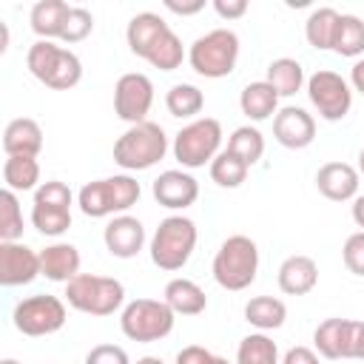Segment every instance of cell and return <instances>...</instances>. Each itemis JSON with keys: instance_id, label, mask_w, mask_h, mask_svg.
I'll use <instances>...</instances> for the list:
<instances>
[{"instance_id": "1", "label": "cell", "mask_w": 364, "mask_h": 364, "mask_svg": "<svg viewBox=\"0 0 364 364\" xmlns=\"http://www.w3.org/2000/svg\"><path fill=\"white\" fill-rule=\"evenodd\" d=\"M136 199H139V182L134 176H128V173H117V176L85 182L80 188V193H77L80 210L85 216H91V219L122 213L131 205H136Z\"/></svg>"}, {"instance_id": "2", "label": "cell", "mask_w": 364, "mask_h": 364, "mask_svg": "<svg viewBox=\"0 0 364 364\" xmlns=\"http://www.w3.org/2000/svg\"><path fill=\"white\" fill-rule=\"evenodd\" d=\"M259 247L250 236H228L213 256V279L225 290H245L256 282Z\"/></svg>"}, {"instance_id": "3", "label": "cell", "mask_w": 364, "mask_h": 364, "mask_svg": "<svg viewBox=\"0 0 364 364\" xmlns=\"http://www.w3.org/2000/svg\"><path fill=\"white\" fill-rule=\"evenodd\" d=\"M28 71L54 91H68L82 80V63L74 51L54 46L51 40H37L26 54Z\"/></svg>"}, {"instance_id": "4", "label": "cell", "mask_w": 364, "mask_h": 364, "mask_svg": "<svg viewBox=\"0 0 364 364\" xmlns=\"http://www.w3.org/2000/svg\"><path fill=\"white\" fill-rule=\"evenodd\" d=\"M168 151V136L162 125L145 119L139 125H131L117 142H114V162L125 171H145L154 168Z\"/></svg>"}, {"instance_id": "5", "label": "cell", "mask_w": 364, "mask_h": 364, "mask_svg": "<svg viewBox=\"0 0 364 364\" xmlns=\"http://www.w3.org/2000/svg\"><path fill=\"white\" fill-rule=\"evenodd\" d=\"M239 60V37L230 28H213L191 43L188 63L199 77L219 80L236 68Z\"/></svg>"}, {"instance_id": "6", "label": "cell", "mask_w": 364, "mask_h": 364, "mask_svg": "<svg viewBox=\"0 0 364 364\" xmlns=\"http://www.w3.org/2000/svg\"><path fill=\"white\" fill-rule=\"evenodd\" d=\"M196 225L188 216H168L151 239V262L159 270H179L196 247Z\"/></svg>"}, {"instance_id": "7", "label": "cell", "mask_w": 364, "mask_h": 364, "mask_svg": "<svg viewBox=\"0 0 364 364\" xmlns=\"http://www.w3.org/2000/svg\"><path fill=\"white\" fill-rule=\"evenodd\" d=\"M65 299L74 310L88 313V316H111L114 310L122 307L125 301V287L122 282L111 276H94V273H80L65 284Z\"/></svg>"}, {"instance_id": "8", "label": "cell", "mask_w": 364, "mask_h": 364, "mask_svg": "<svg viewBox=\"0 0 364 364\" xmlns=\"http://www.w3.org/2000/svg\"><path fill=\"white\" fill-rule=\"evenodd\" d=\"M173 316L176 313L159 299H134L125 304V310L119 316V327H122L125 338L151 344V341L165 338L173 330Z\"/></svg>"}, {"instance_id": "9", "label": "cell", "mask_w": 364, "mask_h": 364, "mask_svg": "<svg viewBox=\"0 0 364 364\" xmlns=\"http://www.w3.org/2000/svg\"><path fill=\"white\" fill-rule=\"evenodd\" d=\"M222 145V125L213 117H202L179 128L173 136V156L182 168H205V162H213Z\"/></svg>"}, {"instance_id": "10", "label": "cell", "mask_w": 364, "mask_h": 364, "mask_svg": "<svg viewBox=\"0 0 364 364\" xmlns=\"http://www.w3.org/2000/svg\"><path fill=\"white\" fill-rule=\"evenodd\" d=\"M71 191L60 179H48L34 191L31 205V225L43 236H60L71 228Z\"/></svg>"}, {"instance_id": "11", "label": "cell", "mask_w": 364, "mask_h": 364, "mask_svg": "<svg viewBox=\"0 0 364 364\" xmlns=\"http://www.w3.org/2000/svg\"><path fill=\"white\" fill-rule=\"evenodd\" d=\"M11 318L23 336H51V333L63 330V324H65V304L57 296L37 293V296L17 301Z\"/></svg>"}, {"instance_id": "12", "label": "cell", "mask_w": 364, "mask_h": 364, "mask_svg": "<svg viewBox=\"0 0 364 364\" xmlns=\"http://www.w3.org/2000/svg\"><path fill=\"white\" fill-rule=\"evenodd\" d=\"M307 97H310L313 108L318 111V117L327 122L344 119L350 105H353V91H350L347 80L336 71H327V68H318L316 74H310Z\"/></svg>"}, {"instance_id": "13", "label": "cell", "mask_w": 364, "mask_h": 364, "mask_svg": "<svg viewBox=\"0 0 364 364\" xmlns=\"http://www.w3.org/2000/svg\"><path fill=\"white\" fill-rule=\"evenodd\" d=\"M154 105V82L139 74V71H131V74H122L114 85V114L131 125H139L145 122L148 111Z\"/></svg>"}, {"instance_id": "14", "label": "cell", "mask_w": 364, "mask_h": 364, "mask_svg": "<svg viewBox=\"0 0 364 364\" xmlns=\"http://www.w3.org/2000/svg\"><path fill=\"white\" fill-rule=\"evenodd\" d=\"M40 276V253L23 242H0V284L17 287Z\"/></svg>"}, {"instance_id": "15", "label": "cell", "mask_w": 364, "mask_h": 364, "mask_svg": "<svg viewBox=\"0 0 364 364\" xmlns=\"http://www.w3.org/2000/svg\"><path fill=\"white\" fill-rule=\"evenodd\" d=\"M273 136L284 148H293V151L307 148L316 136V119L299 105H284L273 117Z\"/></svg>"}, {"instance_id": "16", "label": "cell", "mask_w": 364, "mask_h": 364, "mask_svg": "<svg viewBox=\"0 0 364 364\" xmlns=\"http://www.w3.org/2000/svg\"><path fill=\"white\" fill-rule=\"evenodd\" d=\"M154 199L162 205V208H171V210H185L196 202L199 196V182L185 173V171H162L156 179H154Z\"/></svg>"}, {"instance_id": "17", "label": "cell", "mask_w": 364, "mask_h": 364, "mask_svg": "<svg viewBox=\"0 0 364 364\" xmlns=\"http://www.w3.org/2000/svg\"><path fill=\"white\" fill-rule=\"evenodd\" d=\"M102 239H105V247L111 256L117 259H134L142 245H145V228L136 216H128V213H119L114 216L105 230H102Z\"/></svg>"}, {"instance_id": "18", "label": "cell", "mask_w": 364, "mask_h": 364, "mask_svg": "<svg viewBox=\"0 0 364 364\" xmlns=\"http://www.w3.org/2000/svg\"><path fill=\"white\" fill-rule=\"evenodd\" d=\"M355 324L353 318H327L316 327L313 344L318 355L324 358H353V338H355Z\"/></svg>"}, {"instance_id": "19", "label": "cell", "mask_w": 364, "mask_h": 364, "mask_svg": "<svg viewBox=\"0 0 364 364\" xmlns=\"http://www.w3.org/2000/svg\"><path fill=\"white\" fill-rule=\"evenodd\" d=\"M316 188L330 202H347L358 193V171L347 162H327L316 173Z\"/></svg>"}, {"instance_id": "20", "label": "cell", "mask_w": 364, "mask_h": 364, "mask_svg": "<svg viewBox=\"0 0 364 364\" xmlns=\"http://www.w3.org/2000/svg\"><path fill=\"white\" fill-rule=\"evenodd\" d=\"M168 31H171V26H168L159 14H154V11H139V14L131 17V23H128V28H125V40H128V48H131L136 57L148 60V54L154 51V46H156Z\"/></svg>"}, {"instance_id": "21", "label": "cell", "mask_w": 364, "mask_h": 364, "mask_svg": "<svg viewBox=\"0 0 364 364\" xmlns=\"http://www.w3.org/2000/svg\"><path fill=\"white\" fill-rule=\"evenodd\" d=\"M40 276L51 282L68 284L80 276V250L68 242H54L46 250H40Z\"/></svg>"}, {"instance_id": "22", "label": "cell", "mask_w": 364, "mask_h": 364, "mask_svg": "<svg viewBox=\"0 0 364 364\" xmlns=\"http://www.w3.org/2000/svg\"><path fill=\"white\" fill-rule=\"evenodd\" d=\"M3 151L6 156H37L43 151V128L28 117L11 119L3 131Z\"/></svg>"}, {"instance_id": "23", "label": "cell", "mask_w": 364, "mask_h": 364, "mask_svg": "<svg viewBox=\"0 0 364 364\" xmlns=\"http://www.w3.org/2000/svg\"><path fill=\"white\" fill-rule=\"evenodd\" d=\"M318 282V264L310 256H287L279 264V287L287 296H304Z\"/></svg>"}, {"instance_id": "24", "label": "cell", "mask_w": 364, "mask_h": 364, "mask_svg": "<svg viewBox=\"0 0 364 364\" xmlns=\"http://www.w3.org/2000/svg\"><path fill=\"white\" fill-rule=\"evenodd\" d=\"M68 14H71V6L65 0H40L31 6L28 23L40 40H54V37H63Z\"/></svg>"}, {"instance_id": "25", "label": "cell", "mask_w": 364, "mask_h": 364, "mask_svg": "<svg viewBox=\"0 0 364 364\" xmlns=\"http://www.w3.org/2000/svg\"><path fill=\"white\" fill-rule=\"evenodd\" d=\"M176 316H199L208 307L205 290L191 282V279H171L165 284V299H162Z\"/></svg>"}, {"instance_id": "26", "label": "cell", "mask_w": 364, "mask_h": 364, "mask_svg": "<svg viewBox=\"0 0 364 364\" xmlns=\"http://www.w3.org/2000/svg\"><path fill=\"white\" fill-rule=\"evenodd\" d=\"M239 105H242V114L262 122L267 117H276V105H279V94L273 91V85L267 80H259V82H247L239 94Z\"/></svg>"}, {"instance_id": "27", "label": "cell", "mask_w": 364, "mask_h": 364, "mask_svg": "<svg viewBox=\"0 0 364 364\" xmlns=\"http://www.w3.org/2000/svg\"><path fill=\"white\" fill-rule=\"evenodd\" d=\"M245 318L259 330H279L287 318V307L276 296H256L245 304Z\"/></svg>"}, {"instance_id": "28", "label": "cell", "mask_w": 364, "mask_h": 364, "mask_svg": "<svg viewBox=\"0 0 364 364\" xmlns=\"http://www.w3.org/2000/svg\"><path fill=\"white\" fill-rule=\"evenodd\" d=\"M338 11L330 9V6H321V9H313L307 23H304V37L313 48L318 51H327L333 48V37H336V26H338Z\"/></svg>"}, {"instance_id": "29", "label": "cell", "mask_w": 364, "mask_h": 364, "mask_svg": "<svg viewBox=\"0 0 364 364\" xmlns=\"http://www.w3.org/2000/svg\"><path fill=\"white\" fill-rule=\"evenodd\" d=\"M267 82L279 97H293L304 85V68L293 57H279L267 65Z\"/></svg>"}, {"instance_id": "30", "label": "cell", "mask_w": 364, "mask_h": 364, "mask_svg": "<svg viewBox=\"0 0 364 364\" xmlns=\"http://www.w3.org/2000/svg\"><path fill=\"white\" fill-rule=\"evenodd\" d=\"M3 182L9 191H31L40 182V162L37 156H6L3 162Z\"/></svg>"}, {"instance_id": "31", "label": "cell", "mask_w": 364, "mask_h": 364, "mask_svg": "<svg viewBox=\"0 0 364 364\" xmlns=\"http://www.w3.org/2000/svg\"><path fill=\"white\" fill-rule=\"evenodd\" d=\"M341 57H358L364 54V23L355 14H341L338 26H336V37H333V48Z\"/></svg>"}, {"instance_id": "32", "label": "cell", "mask_w": 364, "mask_h": 364, "mask_svg": "<svg viewBox=\"0 0 364 364\" xmlns=\"http://www.w3.org/2000/svg\"><path fill=\"white\" fill-rule=\"evenodd\" d=\"M165 105H168L171 117L191 119V117H196L205 108V94L196 85H191V82H176L165 94Z\"/></svg>"}, {"instance_id": "33", "label": "cell", "mask_w": 364, "mask_h": 364, "mask_svg": "<svg viewBox=\"0 0 364 364\" xmlns=\"http://www.w3.org/2000/svg\"><path fill=\"white\" fill-rule=\"evenodd\" d=\"M236 364H282L279 361V347L264 333H250L239 341Z\"/></svg>"}, {"instance_id": "34", "label": "cell", "mask_w": 364, "mask_h": 364, "mask_svg": "<svg viewBox=\"0 0 364 364\" xmlns=\"http://www.w3.org/2000/svg\"><path fill=\"white\" fill-rule=\"evenodd\" d=\"M228 151L236 154V156L250 168V165H256V162L262 159V154H264V136H262L259 128H253V125H242V128H236V131L230 134V139H228Z\"/></svg>"}, {"instance_id": "35", "label": "cell", "mask_w": 364, "mask_h": 364, "mask_svg": "<svg viewBox=\"0 0 364 364\" xmlns=\"http://www.w3.org/2000/svg\"><path fill=\"white\" fill-rule=\"evenodd\" d=\"M245 176H247V165L236 154H230L228 148L219 151L216 159L210 162V179L219 188H239L245 182Z\"/></svg>"}, {"instance_id": "36", "label": "cell", "mask_w": 364, "mask_h": 364, "mask_svg": "<svg viewBox=\"0 0 364 364\" xmlns=\"http://www.w3.org/2000/svg\"><path fill=\"white\" fill-rule=\"evenodd\" d=\"M23 236V210L17 193L3 188L0 191V242H20Z\"/></svg>"}, {"instance_id": "37", "label": "cell", "mask_w": 364, "mask_h": 364, "mask_svg": "<svg viewBox=\"0 0 364 364\" xmlns=\"http://www.w3.org/2000/svg\"><path fill=\"white\" fill-rule=\"evenodd\" d=\"M182 60H185V48H182V40H179L173 31H168V34L154 46V51L148 54V63H151L154 68H159V71H173V68L182 65Z\"/></svg>"}, {"instance_id": "38", "label": "cell", "mask_w": 364, "mask_h": 364, "mask_svg": "<svg viewBox=\"0 0 364 364\" xmlns=\"http://www.w3.org/2000/svg\"><path fill=\"white\" fill-rule=\"evenodd\" d=\"M91 31H94V17H91V11L82 9V6H71V14H68V20H65V28H63V37H60V40H65V43H80V40H85Z\"/></svg>"}, {"instance_id": "39", "label": "cell", "mask_w": 364, "mask_h": 364, "mask_svg": "<svg viewBox=\"0 0 364 364\" xmlns=\"http://www.w3.org/2000/svg\"><path fill=\"white\" fill-rule=\"evenodd\" d=\"M341 256H344V264H347V270H350V273L364 276V230L353 233V236L344 242Z\"/></svg>"}, {"instance_id": "40", "label": "cell", "mask_w": 364, "mask_h": 364, "mask_svg": "<svg viewBox=\"0 0 364 364\" xmlns=\"http://www.w3.org/2000/svg\"><path fill=\"white\" fill-rule=\"evenodd\" d=\"M85 364H131L128 361V353L117 344H97L88 350L85 355Z\"/></svg>"}, {"instance_id": "41", "label": "cell", "mask_w": 364, "mask_h": 364, "mask_svg": "<svg viewBox=\"0 0 364 364\" xmlns=\"http://www.w3.org/2000/svg\"><path fill=\"white\" fill-rule=\"evenodd\" d=\"M176 364H230V361L205 350V347H199V344H188L176 353Z\"/></svg>"}, {"instance_id": "42", "label": "cell", "mask_w": 364, "mask_h": 364, "mask_svg": "<svg viewBox=\"0 0 364 364\" xmlns=\"http://www.w3.org/2000/svg\"><path fill=\"white\" fill-rule=\"evenodd\" d=\"M213 11L225 20H236L247 11V0H213Z\"/></svg>"}, {"instance_id": "43", "label": "cell", "mask_w": 364, "mask_h": 364, "mask_svg": "<svg viewBox=\"0 0 364 364\" xmlns=\"http://www.w3.org/2000/svg\"><path fill=\"white\" fill-rule=\"evenodd\" d=\"M282 364H318V355L310 347H290L284 353Z\"/></svg>"}, {"instance_id": "44", "label": "cell", "mask_w": 364, "mask_h": 364, "mask_svg": "<svg viewBox=\"0 0 364 364\" xmlns=\"http://www.w3.org/2000/svg\"><path fill=\"white\" fill-rule=\"evenodd\" d=\"M165 9L173 11V14H196L205 9V0H193V3H176V0H165Z\"/></svg>"}, {"instance_id": "45", "label": "cell", "mask_w": 364, "mask_h": 364, "mask_svg": "<svg viewBox=\"0 0 364 364\" xmlns=\"http://www.w3.org/2000/svg\"><path fill=\"white\" fill-rule=\"evenodd\" d=\"M353 358L364 361V321L355 324V338H353Z\"/></svg>"}, {"instance_id": "46", "label": "cell", "mask_w": 364, "mask_h": 364, "mask_svg": "<svg viewBox=\"0 0 364 364\" xmlns=\"http://www.w3.org/2000/svg\"><path fill=\"white\" fill-rule=\"evenodd\" d=\"M350 82L358 94H364V60H358L353 68H350Z\"/></svg>"}, {"instance_id": "47", "label": "cell", "mask_w": 364, "mask_h": 364, "mask_svg": "<svg viewBox=\"0 0 364 364\" xmlns=\"http://www.w3.org/2000/svg\"><path fill=\"white\" fill-rule=\"evenodd\" d=\"M353 222L364 230V196H355L353 199Z\"/></svg>"}, {"instance_id": "48", "label": "cell", "mask_w": 364, "mask_h": 364, "mask_svg": "<svg viewBox=\"0 0 364 364\" xmlns=\"http://www.w3.org/2000/svg\"><path fill=\"white\" fill-rule=\"evenodd\" d=\"M136 364H165L162 358H156V355H145V358H139Z\"/></svg>"}, {"instance_id": "49", "label": "cell", "mask_w": 364, "mask_h": 364, "mask_svg": "<svg viewBox=\"0 0 364 364\" xmlns=\"http://www.w3.org/2000/svg\"><path fill=\"white\" fill-rule=\"evenodd\" d=\"M358 171L364 173V148H361V154H358Z\"/></svg>"}, {"instance_id": "50", "label": "cell", "mask_w": 364, "mask_h": 364, "mask_svg": "<svg viewBox=\"0 0 364 364\" xmlns=\"http://www.w3.org/2000/svg\"><path fill=\"white\" fill-rule=\"evenodd\" d=\"M0 364H20V361H14V358H3Z\"/></svg>"}]
</instances>
